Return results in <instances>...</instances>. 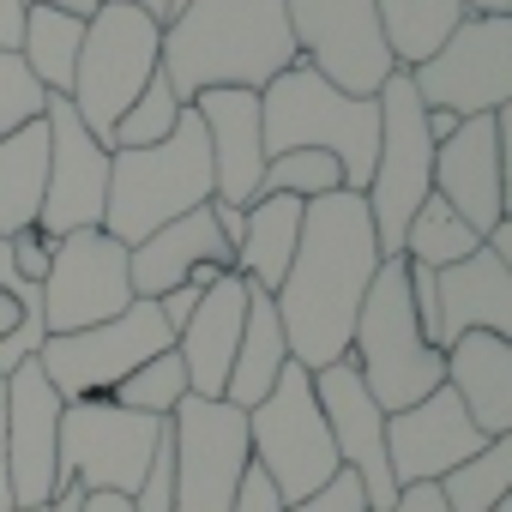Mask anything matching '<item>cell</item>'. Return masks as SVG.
I'll return each mask as SVG.
<instances>
[{
  "label": "cell",
  "instance_id": "1",
  "mask_svg": "<svg viewBox=\"0 0 512 512\" xmlns=\"http://www.w3.org/2000/svg\"><path fill=\"white\" fill-rule=\"evenodd\" d=\"M380 272V241L362 193H326L302 205V241L284 284L272 290L290 362L320 374L350 356V326Z\"/></svg>",
  "mask_w": 512,
  "mask_h": 512
},
{
  "label": "cell",
  "instance_id": "2",
  "mask_svg": "<svg viewBox=\"0 0 512 512\" xmlns=\"http://www.w3.org/2000/svg\"><path fill=\"white\" fill-rule=\"evenodd\" d=\"M296 61L284 0H187L157 49L175 103H193L199 91H266Z\"/></svg>",
  "mask_w": 512,
  "mask_h": 512
},
{
  "label": "cell",
  "instance_id": "3",
  "mask_svg": "<svg viewBox=\"0 0 512 512\" xmlns=\"http://www.w3.org/2000/svg\"><path fill=\"white\" fill-rule=\"evenodd\" d=\"M260 139H266V157H284V151L338 157L344 193H362L374 175V151H380V103L344 97L338 85H326L314 67L296 61L260 91Z\"/></svg>",
  "mask_w": 512,
  "mask_h": 512
},
{
  "label": "cell",
  "instance_id": "4",
  "mask_svg": "<svg viewBox=\"0 0 512 512\" xmlns=\"http://www.w3.org/2000/svg\"><path fill=\"white\" fill-rule=\"evenodd\" d=\"M211 205V145L193 109H181L175 133L145 151H109V199H103V235L121 247H139L151 229Z\"/></svg>",
  "mask_w": 512,
  "mask_h": 512
},
{
  "label": "cell",
  "instance_id": "5",
  "mask_svg": "<svg viewBox=\"0 0 512 512\" xmlns=\"http://www.w3.org/2000/svg\"><path fill=\"white\" fill-rule=\"evenodd\" d=\"M350 362H356L368 398L386 416L410 410L416 398L446 386V350H434L416 326L404 260H380V272H374V284L356 308V326H350Z\"/></svg>",
  "mask_w": 512,
  "mask_h": 512
},
{
  "label": "cell",
  "instance_id": "6",
  "mask_svg": "<svg viewBox=\"0 0 512 512\" xmlns=\"http://www.w3.org/2000/svg\"><path fill=\"white\" fill-rule=\"evenodd\" d=\"M157 49H163V25L151 13L127 7V0H103L85 19V43H79V61H73L67 103L103 151H109V133L127 115V103L151 85Z\"/></svg>",
  "mask_w": 512,
  "mask_h": 512
},
{
  "label": "cell",
  "instance_id": "7",
  "mask_svg": "<svg viewBox=\"0 0 512 512\" xmlns=\"http://www.w3.org/2000/svg\"><path fill=\"white\" fill-rule=\"evenodd\" d=\"M247 464L266 470L272 488L284 494V506L308 500L314 488H326L344 464L332 452V434H326V416L314 404V380L308 368H284L278 386L247 410Z\"/></svg>",
  "mask_w": 512,
  "mask_h": 512
},
{
  "label": "cell",
  "instance_id": "8",
  "mask_svg": "<svg viewBox=\"0 0 512 512\" xmlns=\"http://www.w3.org/2000/svg\"><path fill=\"white\" fill-rule=\"evenodd\" d=\"M374 103H380V151H374V175L362 199L374 217L380 260H398L416 205L434 193V139H428V109L410 91V73H392Z\"/></svg>",
  "mask_w": 512,
  "mask_h": 512
},
{
  "label": "cell",
  "instance_id": "9",
  "mask_svg": "<svg viewBox=\"0 0 512 512\" xmlns=\"http://www.w3.org/2000/svg\"><path fill=\"white\" fill-rule=\"evenodd\" d=\"M163 350H175V332L163 326L157 302H127V314H115L103 326L43 338L37 368L61 392V404H79V398H109L139 362H151Z\"/></svg>",
  "mask_w": 512,
  "mask_h": 512
},
{
  "label": "cell",
  "instance_id": "10",
  "mask_svg": "<svg viewBox=\"0 0 512 512\" xmlns=\"http://www.w3.org/2000/svg\"><path fill=\"white\" fill-rule=\"evenodd\" d=\"M410 91L452 121L500 115L512 103V19H464L422 67H410Z\"/></svg>",
  "mask_w": 512,
  "mask_h": 512
},
{
  "label": "cell",
  "instance_id": "11",
  "mask_svg": "<svg viewBox=\"0 0 512 512\" xmlns=\"http://www.w3.org/2000/svg\"><path fill=\"white\" fill-rule=\"evenodd\" d=\"M169 422L121 410L109 398H79L61 410V476L79 482L85 494H121L133 500V488L145 482V464L157 452Z\"/></svg>",
  "mask_w": 512,
  "mask_h": 512
},
{
  "label": "cell",
  "instance_id": "12",
  "mask_svg": "<svg viewBox=\"0 0 512 512\" xmlns=\"http://www.w3.org/2000/svg\"><path fill=\"white\" fill-rule=\"evenodd\" d=\"M284 19L302 67H314L344 97H380V85L398 73L374 19V0H284Z\"/></svg>",
  "mask_w": 512,
  "mask_h": 512
},
{
  "label": "cell",
  "instance_id": "13",
  "mask_svg": "<svg viewBox=\"0 0 512 512\" xmlns=\"http://www.w3.org/2000/svg\"><path fill=\"white\" fill-rule=\"evenodd\" d=\"M175 446V512H229L247 470V410L223 398H181L169 416Z\"/></svg>",
  "mask_w": 512,
  "mask_h": 512
},
{
  "label": "cell",
  "instance_id": "14",
  "mask_svg": "<svg viewBox=\"0 0 512 512\" xmlns=\"http://www.w3.org/2000/svg\"><path fill=\"white\" fill-rule=\"evenodd\" d=\"M133 284H127V247L103 229H73L55 241V260L43 272V326L49 338L61 332H85L103 326L115 314H127Z\"/></svg>",
  "mask_w": 512,
  "mask_h": 512
},
{
  "label": "cell",
  "instance_id": "15",
  "mask_svg": "<svg viewBox=\"0 0 512 512\" xmlns=\"http://www.w3.org/2000/svg\"><path fill=\"white\" fill-rule=\"evenodd\" d=\"M43 127H49V169H43V211L37 229L49 241L73 235V229H103V199H109V151L85 133V121L73 115L67 97L43 103Z\"/></svg>",
  "mask_w": 512,
  "mask_h": 512
},
{
  "label": "cell",
  "instance_id": "16",
  "mask_svg": "<svg viewBox=\"0 0 512 512\" xmlns=\"http://www.w3.org/2000/svg\"><path fill=\"white\" fill-rule=\"evenodd\" d=\"M308 380H314V404L326 416L338 464L362 482L368 512H386L398 500V482H392V464H386V410L368 398V386H362V374H356L350 356L332 362V368H320V374H308Z\"/></svg>",
  "mask_w": 512,
  "mask_h": 512
},
{
  "label": "cell",
  "instance_id": "17",
  "mask_svg": "<svg viewBox=\"0 0 512 512\" xmlns=\"http://www.w3.org/2000/svg\"><path fill=\"white\" fill-rule=\"evenodd\" d=\"M61 392L43 380L37 356L7 374V494L13 506H49L61 482Z\"/></svg>",
  "mask_w": 512,
  "mask_h": 512
},
{
  "label": "cell",
  "instance_id": "18",
  "mask_svg": "<svg viewBox=\"0 0 512 512\" xmlns=\"http://www.w3.org/2000/svg\"><path fill=\"white\" fill-rule=\"evenodd\" d=\"M488 446V434L464 416V404L434 386L428 398H416L410 410H392L386 416V464H392V482L410 488V482H440L446 470H458L464 458H476Z\"/></svg>",
  "mask_w": 512,
  "mask_h": 512
},
{
  "label": "cell",
  "instance_id": "19",
  "mask_svg": "<svg viewBox=\"0 0 512 512\" xmlns=\"http://www.w3.org/2000/svg\"><path fill=\"white\" fill-rule=\"evenodd\" d=\"M434 199H446L476 235H488L506 217V127H500V115L458 121V133L434 145Z\"/></svg>",
  "mask_w": 512,
  "mask_h": 512
},
{
  "label": "cell",
  "instance_id": "20",
  "mask_svg": "<svg viewBox=\"0 0 512 512\" xmlns=\"http://www.w3.org/2000/svg\"><path fill=\"white\" fill-rule=\"evenodd\" d=\"M211 145V199L253 205L266 175V139H260V91H199L187 103Z\"/></svg>",
  "mask_w": 512,
  "mask_h": 512
},
{
  "label": "cell",
  "instance_id": "21",
  "mask_svg": "<svg viewBox=\"0 0 512 512\" xmlns=\"http://www.w3.org/2000/svg\"><path fill=\"white\" fill-rule=\"evenodd\" d=\"M199 266L235 272V247L217 235L211 205H199V211H187V217H175V223L151 229L139 247H127V284H133V296H139V302L169 296V290H175V284H187Z\"/></svg>",
  "mask_w": 512,
  "mask_h": 512
},
{
  "label": "cell",
  "instance_id": "22",
  "mask_svg": "<svg viewBox=\"0 0 512 512\" xmlns=\"http://www.w3.org/2000/svg\"><path fill=\"white\" fill-rule=\"evenodd\" d=\"M247 290L253 284L241 272H223L199 296L187 326L175 332V356L187 368V398H223V380H229V362L241 344V320H247Z\"/></svg>",
  "mask_w": 512,
  "mask_h": 512
},
{
  "label": "cell",
  "instance_id": "23",
  "mask_svg": "<svg viewBox=\"0 0 512 512\" xmlns=\"http://www.w3.org/2000/svg\"><path fill=\"white\" fill-rule=\"evenodd\" d=\"M434 302H440V344L464 332L512 338V266L494 247H476L470 260L434 272Z\"/></svg>",
  "mask_w": 512,
  "mask_h": 512
},
{
  "label": "cell",
  "instance_id": "24",
  "mask_svg": "<svg viewBox=\"0 0 512 512\" xmlns=\"http://www.w3.org/2000/svg\"><path fill=\"white\" fill-rule=\"evenodd\" d=\"M446 392L464 404V416L500 440L512 434V338L464 332L446 344Z\"/></svg>",
  "mask_w": 512,
  "mask_h": 512
},
{
  "label": "cell",
  "instance_id": "25",
  "mask_svg": "<svg viewBox=\"0 0 512 512\" xmlns=\"http://www.w3.org/2000/svg\"><path fill=\"white\" fill-rule=\"evenodd\" d=\"M296 241H302V199L290 193H260L241 211V241H235V272L253 290H278L290 260H296Z\"/></svg>",
  "mask_w": 512,
  "mask_h": 512
},
{
  "label": "cell",
  "instance_id": "26",
  "mask_svg": "<svg viewBox=\"0 0 512 512\" xmlns=\"http://www.w3.org/2000/svg\"><path fill=\"white\" fill-rule=\"evenodd\" d=\"M284 368H290V344H284L278 308H272L266 290H247V320H241V344H235V362H229V380H223V404L253 410L278 386Z\"/></svg>",
  "mask_w": 512,
  "mask_h": 512
},
{
  "label": "cell",
  "instance_id": "27",
  "mask_svg": "<svg viewBox=\"0 0 512 512\" xmlns=\"http://www.w3.org/2000/svg\"><path fill=\"white\" fill-rule=\"evenodd\" d=\"M374 19H380V37H386V55L398 73L422 67L470 13L464 0H374Z\"/></svg>",
  "mask_w": 512,
  "mask_h": 512
},
{
  "label": "cell",
  "instance_id": "28",
  "mask_svg": "<svg viewBox=\"0 0 512 512\" xmlns=\"http://www.w3.org/2000/svg\"><path fill=\"white\" fill-rule=\"evenodd\" d=\"M43 169H49V127L31 121L0 139V235H19L43 211Z\"/></svg>",
  "mask_w": 512,
  "mask_h": 512
},
{
  "label": "cell",
  "instance_id": "29",
  "mask_svg": "<svg viewBox=\"0 0 512 512\" xmlns=\"http://www.w3.org/2000/svg\"><path fill=\"white\" fill-rule=\"evenodd\" d=\"M79 43H85V19L73 13H55V7H25V25H19V61L25 73L49 91V97H67L73 91V61H79Z\"/></svg>",
  "mask_w": 512,
  "mask_h": 512
},
{
  "label": "cell",
  "instance_id": "30",
  "mask_svg": "<svg viewBox=\"0 0 512 512\" xmlns=\"http://www.w3.org/2000/svg\"><path fill=\"white\" fill-rule=\"evenodd\" d=\"M482 247V235L446 205V199H422L416 205V217H410V229H404V247H398V260H410V266H428V272H446V266H458V260H470V253Z\"/></svg>",
  "mask_w": 512,
  "mask_h": 512
},
{
  "label": "cell",
  "instance_id": "31",
  "mask_svg": "<svg viewBox=\"0 0 512 512\" xmlns=\"http://www.w3.org/2000/svg\"><path fill=\"white\" fill-rule=\"evenodd\" d=\"M434 488H440L446 512H494V506H506V494H512V434L488 440L476 458L446 470Z\"/></svg>",
  "mask_w": 512,
  "mask_h": 512
},
{
  "label": "cell",
  "instance_id": "32",
  "mask_svg": "<svg viewBox=\"0 0 512 512\" xmlns=\"http://www.w3.org/2000/svg\"><path fill=\"white\" fill-rule=\"evenodd\" d=\"M181 398H187V368H181V356H175V350H163V356L139 362V368L109 392V404L139 410V416H157V422H169Z\"/></svg>",
  "mask_w": 512,
  "mask_h": 512
},
{
  "label": "cell",
  "instance_id": "33",
  "mask_svg": "<svg viewBox=\"0 0 512 512\" xmlns=\"http://www.w3.org/2000/svg\"><path fill=\"white\" fill-rule=\"evenodd\" d=\"M181 109H187V103H175L169 79H163V73H151V85H145V91L127 103V115L115 121V133H109V151H145V145H163V139L175 133Z\"/></svg>",
  "mask_w": 512,
  "mask_h": 512
},
{
  "label": "cell",
  "instance_id": "34",
  "mask_svg": "<svg viewBox=\"0 0 512 512\" xmlns=\"http://www.w3.org/2000/svg\"><path fill=\"white\" fill-rule=\"evenodd\" d=\"M260 193H290V199L308 205V199L344 193V169H338V157H326V151H284V157H266Z\"/></svg>",
  "mask_w": 512,
  "mask_h": 512
},
{
  "label": "cell",
  "instance_id": "35",
  "mask_svg": "<svg viewBox=\"0 0 512 512\" xmlns=\"http://www.w3.org/2000/svg\"><path fill=\"white\" fill-rule=\"evenodd\" d=\"M43 103H49V91L25 73V61L13 49H0V139H13L19 127L43 121Z\"/></svg>",
  "mask_w": 512,
  "mask_h": 512
},
{
  "label": "cell",
  "instance_id": "36",
  "mask_svg": "<svg viewBox=\"0 0 512 512\" xmlns=\"http://www.w3.org/2000/svg\"><path fill=\"white\" fill-rule=\"evenodd\" d=\"M127 506L133 512H175V446H169V428H163V440H157V452L145 464V482L133 488Z\"/></svg>",
  "mask_w": 512,
  "mask_h": 512
},
{
  "label": "cell",
  "instance_id": "37",
  "mask_svg": "<svg viewBox=\"0 0 512 512\" xmlns=\"http://www.w3.org/2000/svg\"><path fill=\"white\" fill-rule=\"evenodd\" d=\"M284 512H368V494H362V482H356L350 470H338L326 488H314L308 500H296V506H284Z\"/></svg>",
  "mask_w": 512,
  "mask_h": 512
},
{
  "label": "cell",
  "instance_id": "38",
  "mask_svg": "<svg viewBox=\"0 0 512 512\" xmlns=\"http://www.w3.org/2000/svg\"><path fill=\"white\" fill-rule=\"evenodd\" d=\"M7 247H13V266L31 278V284H43V272H49V260H55V241L31 223V229H19V235H7Z\"/></svg>",
  "mask_w": 512,
  "mask_h": 512
},
{
  "label": "cell",
  "instance_id": "39",
  "mask_svg": "<svg viewBox=\"0 0 512 512\" xmlns=\"http://www.w3.org/2000/svg\"><path fill=\"white\" fill-rule=\"evenodd\" d=\"M229 512H284V494L272 488V476L266 470H241V482H235V500H229Z\"/></svg>",
  "mask_w": 512,
  "mask_h": 512
},
{
  "label": "cell",
  "instance_id": "40",
  "mask_svg": "<svg viewBox=\"0 0 512 512\" xmlns=\"http://www.w3.org/2000/svg\"><path fill=\"white\" fill-rule=\"evenodd\" d=\"M199 296H205V290H193V284H175L169 296H157V314H163V326H169V332H181V326H187V314L199 308Z\"/></svg>",
  "mask_w": 512,
  "mask_h": 512
},
{
  "label": "cell",
  "instance_id": "41",
  "mask_svg": "<svg viewBox=\"0 0 512 512\" xmlns=\"http://www.w3.org/2000/svg\"><path fill=\"white\" fill-rule=\"evenodd\" d=\"M386 512H446V506H440V488L434 482H410V488H398V500Z\"/></svg>",
  "mask_w": 512,
  "mask_h": 512
},
{
  "label": "cell",
  "instance_id": "42",
  "mask_svg": "<svg viewBox=\"0 0 512 512\" xmlns=\"http://www.w3.org/2000/svg\"><path fill=\"white\" fill-rule=\"evenodd\" d=\"M19 25H25V0H0V49H19Z\"/></svg>",
  "mask_w": 512,
  "mask_h": 512
},
{
  "label": "cell",
  "instance_id": "43",
  "mask_svg": "<svg viewBox=\"0 0 512 512\" xmlns=\"http://www.w3.org/2000/svg\"><path fill=\"white\" fill-rule=\"evenodd\" d=\"M0 512H13V494H7V380H0Z\"/></svg>",
  "mask_w": 512,
  "mask_h": 512
},
{
  "label": "cell",
  "instance_id": "44",
  "mask_svg": "<svg viewBox=\"0 0 512 512\" xmlns=\"http://www.w3.org/2000/svg\"><path fill=\"white\" fill-rule=\"evenodd\" d=\"M25 7H55V13H73V19H91L103 0H25Z\"/></svg>",
  "mask_w": 512,
  "mask_h": 512
},
{
  "label": "cell",
  "instance_id": "45",
  "mask_svg": "<svg viewBox=\"0 0 512 512\" xmlns=\"http://www.w3.org/2000/svg\"><path fill=\"white\" fill-rule=\"evenodd\" d=\"M470 19H512V0H464Z\"/></svg>",
  "mask_w": 512,
  "mask_h": 512
},
{
  "label": "cell",
  "instance_id": "46",
  "mask_svg": "<svg viewBox=\"0 0 512 512\" xmlns=\"http://www.w3.org/2000/svg\"><path fill=\"white\" fill-rule=\"evenodd\" d=\"M85 512H133V506H127L121 494H91V500H85Z\"/></svg>",
  "mask_w": 512,
  "mask_h": 512
},
{
  "label": "cell",
  "instance_id": "47",
  "mask_svg": "<svg viewBox=\"0 0 512 512\" xmlns=\"http://www.w3.org/2000/svg\"><path fill=\"white\" fill-rule=\"evenodd\" d=\"M19 320H25V314H19V302H13V296H0V338H7Z\"/></svg>",
  "mask_w": 512,
  "mask_h": 512
},
{
  "label": "cell",
  "instance_id": "48",
  "mask_svg": "<svg viewBox=\"0 0 512 512\" xmlns=\"http://www.w3.org/2000/svg\"><path fill=\"white\" fill-rule=\"evenodd\" d=\"M127 7H139V13H151V19H157V25H163V19H169V0H127Z\"/></svg>",
  "mask_w": 512,
  "mask_h": 512
},
{
  "label": "cell",
  "instance_id": "49",
  "mask_svg": "<svg viewBox=\"0 0 512 512\" xmlns=\"http://www.w3.org/2000/svg\"><path fill=\"white\" fill-rule=\"evenodd\" d=\"M181 7H187V0H169V19H175V13H181ZM169 19H163V25H169Z\"/></svg>",
  "mask_w": 512,
  "mask_h": 512
},
{
  "label": "cell",
  "instance_id": "50",
  "mask_svg": "<svg viewBox=\"0 0 512 512\" xmlns=\"http://www.w3.org/2000/svg\"><path fill=\"white\" fill-rule=\"evenodd\" d=\"M13 512H49V506H13Z\"/></svg>",
  "mask_w": 512,
  "mask_h": 512
},
{
  "label": "cell",
  "instance_id": "51",
  "mask_svg": "<svg viewBox=\"0 0 512 512\" xmlns=\"http://www.w3.org/2000/svg\"><path fill=\"white\" fill-rule=\"evenodd\" d=\"M494 512H512V506H494Z\"/></svg>",
  "mask_w": 512,
  "mask_h": 512
}]
</instances>
